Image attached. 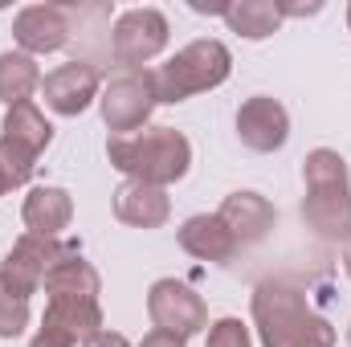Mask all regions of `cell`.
Listing matches in <instances>:
<instances>
[{
	"label": "cell",
	"mask_w": 351,
	"mask_h": 347,
	"mask_svg": "<svg viewBox=\"0 0 351 347\" xmlns=\"http://www.w3.org/2000/svg\"><path fill=\"white\" fill-rule=\"evenodd\" d=\"M250 311H254V327H258L262 347H335V339H339L331 319H323L311 307V298L282 278L258 282Z\"/></svg>",
	"instance_id": "obj_1"
},
{
	"label": "cell",
	"mask_w": 351,
	"mask_h": 347,
	"mask_svg": "<svg viewBox=\"0 0 351 347\" xmlns=\"http://www.w3.org/2000/svg\"><path fill=\"white\" fill-rule=\"evenodd\" d=\"M106 160L127 180L168 188L176 180H184L192 168V143L176 127H143L135 135H110Z\"/></svg>",
	"instance_id": "obj_2"
},
{
	"label": "cell",
	"mask_w": 351,
	"mask_h": 347,
	"mask_svg": "<svg viewBox=\"0 0 351 347\" xmlns=\"http://www.w3.org/2000/svg\"><path fill=\"white\" fill-rule=\"evenodd\" d=\"M306 196H302V221L323 241H351V176L348 160L331 147H315L302 164Z\"/></svg>",
	"instance_id": "obj_3"
},
{
	"label": "cell",
	"mask_w": 351,
	"mask_h": 347,
	"mask_svg": "<svg viewBox=\"0 0 351 347\" xmlns=\"http://www.w3.org/2000/svg\"><path fill=\"white\" fill-rule=\"evenodd\" d=\"M229 74H233V53L217 37H200V41L176 49L160 70H152L160 102H184L192 94L217 90Z\"/></svg>",
	"instance_id": "obj_4"
},
{
	"label": "cell",
	"mask_w": 351,
	"mask_h": 347,
	"mask_svg": "<svg viewBox=\"0 0 351 347\" xmlns=\"http://www.w3.org/2000/svg\"><path fill=\"white\" fill-rule=\"evenodd\" d=\"M156 106H160V94H156L152 70H123V74H114L110 82H102V94H98L102 123H106L114 135H135V131H143V123L152 119Z\"/></svg>",
	"instance_id": "obj_5"
},
{
	"label": "cell",
	"mask_w": 351,
	"mask_h": 347,
	"mask_svg": "<svg viewBox=\"0 0 351 347\" xmlns=\"http://www.w3.org/2000/svg\"><path fill=\"white\" fill-rule=\"evenodd\" d=\"M74 246H62L58 237H37V233H21L16 246L8 250V258L0 261V290L12 298H29L45 286V274L66 258Z\"/></svg>",
	"instance_id": "obj_6"
},
{
	"label": "cell",
	"mask_w": 351,
	"mask_h": 347,
	"mask_svg": "<svg viewBox=\"0 0 351 347\" xmlns=\"http://www.w3.org/2000/svg\"><path fill=\"white\" fill-rule=\"evenodd\" d=\"M168 37H172V29L160 8H127L110 29V53L119 66L143 70L152 58H160L168 49Z\"/></svg>",
	"instance_id": "obj_7"
},
{
	"label": "cell",
	"mask_w": 351,
	"mask_h": 347,
	"mask_svg": "<svg viewBox=\"0 0 351 347\" xmlns=\"http://www.w3.org/2000/svg\"><path fill=\"white\" fill-rule=\"evenodd\" d=\"M94 331H102V302L98 298H70V294H49L41 327L29 347H78Z\"/></svg>",
	"instance_id": "obj_8"
},
{
	"label": "cell",
	"mask_w": 351,
	"mask_h": 347,
	"mask_svg": "<svg viewBox=\"0 0 351 347\" xmlns=\"http://www.w3.org/2000/svg\"><path fill=\"white\" fill-rule=\"evenodd\" d=\"M147 315H152L156 331H168V335H180V339L200 335V331L208 327V307H204V298H200L192 286L176 282V278L152 282V290H147Z\"/></svg>",
	"instance_id": "obj_9"
},
{
	"label": "cell",
	"mask_w": 351,
	"mask_h": 347,
	"mask_svg": "<svg viewBox=\"0 0 351 347\" xmlns=\"http://www.w3.org/2000/svg\"><path fill=\"white\" fill-rule=\"evenodd\" d=\"M98 94H102V78H98V70H94L90 62H66V66H58V70H49V74L41 78V98H45V106H49L53 115H62V119L82 115Z\"/></svg>",
	"instance_id": "obj_10"
},
{
	"label": "cell",
	"mask_w": 351,
	"mask_h": 347,
	"mask_svg": "<svg viewBox=\"0 0 351 347\" xmlns=\"http://www.w3.org/2000/svg\"><path fill=\"white\" fill-rule=\"evenodd\" d=\"M237 135H241V143H245L250 152L269 156V152L286 147V139H290V115H286V106H282L278 98L254 94V98H245L241 110H237Z\"/></svg>",
	"instance_id": "obj_11"
},
{
	"label": "cell",
	"mask_w": 351,
	"mask_h": 347,
	"mask_svg": "<svg viewBox=\"0 0 351 347\" xmlns=\"http://www.w3.org/2000/svg\"><path fill=\"white\" fill-rule=\"evenodd\" d=\"M12 41L21 45V53L37 58V53H58L70 41V21L58 4H29L12 16Z\"/></svg>",
	"instance_id": "obj_12"
},
{
	"label": "cell",
	"mask_w": 351,
	"mask_h": 347,
	"mask_svg": "<svg viewBox=\"0 0 351 347\" xmlns=\"http://www.w3.org/2000/svg\"><path fill=\"white\" fill-rule=\"evenodd\" d=\"M114 217L131 229H160L172 217V200L164 188L139 184V180H123L114 188Z\"/></svg>",
	"instance_id": "obj_13"
},
{
	"label": "cell",
	"mask_w": 351,
	"mask_h": 347,
	"mask_svg": "<svg viewBox=\"0 0 351 347\" xmlns=\"http://www.w3.org/2000/svg\"><path fill=\"white\" fill-rule=\"evenodd\" d=\"M21 221H25V233H37V237H62L74 221V200L66 188L58 184H41L25 196L21 204Z\"/></svg>",
	"instance_id": "obj_14"
},
{
	"label": "cell",
	"mask_w": 351,
	"mask_h": 347,
	"mask_svg": "<svg viewBox=\"0 0 351 347\" xmlns=\"http://www.w3.org/2000/svg\"><path fill=\"white\" fill-rule=\"evenodd\" d=\"M217 217L229 225V233L237 237V246H258L265 233L274 229V221H278L274 204L265 200L262 192H229Z\"/></svg>",
	"instance_id": "obj_15"
},
{
	"label": "cell",
	"mask_w": 351,
	"mask_h": 347,
	"mask_svg": "<svg viewBox=\"0 0 351 347\" xmlns=\"http://www.w3.org/2000/svg\"><path fill=\"white\" fill-rule=\"evenodd\" d=\"M180 250L192 254L196 261H229L237 254V237L229 233V225L217 213H196L180 225Z\"/></svg>",
	"instance_id": "obj_16"
},
{
	"label": "cell",
	"mask_w": 351,
	"mask_h": 347,
	"mask_svg": "<svg viewBox=\"0 0 351 347\" xmlns=\"http://www.w3.org/2000/svg\"><path fill=\"white\" fill-rule=\"evenodd\" d=\"M37 90H41L37 58H29L21 49H4L0 53V102L4 106H21V102H33Z\"/></svg>",
	"instance_id": "obj_17"
},
{
	"label": "cell",
	"mask_w": 351,
	"mask_h": 347,
	"mask_svg": "<svg viewBox=\"0 0 351 347\" xmlns=\"http://www.w3.org/2000/svg\"><path fill=\"white\" fill-rule=\"evenodd\" d=\"M0 139H12V143H21L25 152H33V156H41L49 143H53V127H49V119L33 106V102H21V106H8L4 110V123H0Z\"/></svg>",
	"instance_id": "obj_18"
},
{
	"label": "cell",
	"mask_w": 351,
	"mask_h": 347,
	"mask_svg": "<svg viewBox=\"0 0 351 347\" xmlns=\"http://www.w3.org/2000/svg\"><path fill=\"white\" fill-rule=\"evenodd\" d=\"M225 25H229L233 33H241L245 41H262L269 33H278L282 8H278V0H229Z\"/></svg>",
	"instance_id": "obj_19"
},
{
	"label": "cell",
	"mask_w": 351,
	"mask_h": 347,
	"mask_svg": "<svg viewBox=\"0 0 351 347\" xmlns=\"http://www.w3.org/2000/svg\"><path fill=\"white\" fill-rule=\"evenodd\" d=\"M33 168H37V156H33V152H25V147L12 143V139H0V172H4V180H8V188L29 184Z\"/></svg>",
	"instance_id": "obj_20"
},
{
	"label": "cell",
	"mask_w": 351,
	"mask_h": 347,
	"mask_svg": "<svg viewBox=\"0 0 351 347\" xmlns=\"http://www.w3.org/2000/svg\"><path fill=\"white\" fill-rule=\"evenodd\" d=\"M29 327V298H12L0 290V339H16Z\"/></svg>",
	"instance_id": "obj_21"
},
{
	"label": "cell",
	"mask_w": 351,
	"mask_h": 347,
	"mask_svg": "<svg viewBox=\"0 0 351 347\" xmlns=\"http://www.w3.org/2000/svg\"><path fill=\"white\" fill-rule=\"evenodd\" d=\"M204 347H254V344H250V327L241 319L225 315V319H217L208 327V344Z\"/></svg>",
	"instance_id": "obj_22"
},
{
	"label": "cell",
	"mask_w": 351,
	"mask_h": 347,
	"mask_svg": "<svg viewBox=\"0 0 351 347\" xmlns=\"http://www.w3.org/2000/svg\"><path fill=\"white\" fill-rule=\"evenodd\" d=\"M82 347H131V344H127V335H119V331H106V327H102V331H94Z\"/></svg>",
	"instance_id": "obj_23"
},
{
	"label": "cell",
	"mask_w": 351,
	"mask_h": 347,
	"mask_svg": "<svg viewBox=\"0 0 351 347\" xmlns=\"http://www.w3.org/2000/svg\"><path fill=\"white\" fill-rule=\"evenodd\" d=\"M139 347H184V339L180 335H168V331H152V335H143Z\"/></svg>",
	"instance_id": "obj_24"
},
{
	"label": "cell",
	"mask_w": 351,
	"mask_h": 347,
	"mask_svg": "<svg viewBox=\"0 0 351 347\" xmlns=\"http://www.w3.org/2000/svg\"><path fill=\"white\" fill-rule=\"evenodd\" d=\"M343 270H348V278H351V241H348V250H343Z\"/></svg>",
	"instance_id": "obj_25"
},
{
	"label": "cell",
	"mask_w": 351,
	"mask_h": 347,
	"mask_svg": "<svg viewBox=\"0 0 351 347\" xmlns=\"http://www.w3.org/2000/svg\"><path fill=\"white\" fill-rule=\"evenodd\" d=\"M4 192H8V180H4V172H0V196H4Z\"/></svg>",
	"instance_id": "obj_26"
},
{
	"label": "cell",
	"mask_w": 351,
	"mask_h": 347,
	"mask_svg": "<svg viewBox=\"0 0 351 347\" xmlns=\"http://www.w3.org/2000/svg\"><path fill=\"white\" fill-rule=\"evenodd\" d=\"M348 29H351V4H348Z\"/></svg>",
	"instance_id": "obj_27"
},
{
	"label": "cell",
	"mask_w": 351,
	"mask_h": 347,
	"mask_svg": "<svg viewBox=\"0 0 351 347\" xmlns=\"http://www.w3.org/2000/svg\"><path fill=\"white\" fill-rule=\"evenodd\" d=\"M348 347H351V327H348Z\"/></svg>",
	"instance_id": "obj_28"
}]
</instances>
